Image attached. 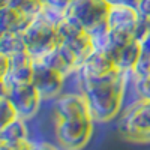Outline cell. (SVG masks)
Masks as SVG:
<instances>
[{"mask_svg":"<svg viewBox=\"0 0 150 150\" xmlns=\"http://www.w3.org/2000/svg\"><path fill=\"white\" fill-rule=\"evenodd\" d=\"M138 21H140V14L135 8L119 6V5L110 8L107 23L111 32V45L107 51L108 54L123 42L134 39Z\"/></svg>","mask_w":150,"mask_h":150,"instance_id":"cell-5","label":"cell"},{"mask_svg":"<svg viewBox=\"0 0 150 150\" xmlns=\"http://www.w3.org/2000/svg\"><path fill=\"white\" fill-rule=\"evenodd\" d=\"M71 2H72V0H45V5L66 15V11H68Z\"/></svg>","mask_w":150,"mask_h":150,"instance_id":"cell-21","label":"cell"},{"mask_svg":"<svg viewBox=\"0 0 150 150\" xmlns=\"http://www.w3.org/2000/svg\"><path fill=\"white\" fill-rule=\"evenodd\" d=\"M57 35H59V44L68 48L75 56L78 62V66L84 62V59L93 51L92 38L83 27L71 21L66 15L57 24Z\"/></svg>","mask_w":150,"mask_h":150,"instance_id":"cell-7","label":"cell"},{"mask_svg":"<svg viewBox=\"0 0 150 150\" xmlns=\"http://www.w3.org/2000/svg\"><path fill=\"white\" fill-rule=\"evenodd\" d=\"M39 60H42L44 63H47L50 68L56 69L62 75H65V77L71 75L72 72H77V69H78V62H77V59H75V56L69 51L68 48H65L60 44H57L51 51H50L48 54H45Z\"/></svg>","mask_w":150,"mask_h":150,"instance_id":"cell-14","label":"cell"},{"mask_svg":"<svg viewBox=\"0 0 150 150\" xmlns=\"http://www.w3.org/2000/svg\"><path fill=\"white\" fill-rule=\"evenodd\" d=\"M112 71H117V68L111 56L105 51H101V50H93L78 66L77 74H78V80H89V78L104 77V75Z\"/></svg>","mask_w":150,"mask_h":150,"instance_id":"cell-11","label":"cell"},{"mask_svg":"<svg viewBox=\"0 0 150 150\" xmlns=\"http://www.w3.org/2000/svg\"><path fill=\"white\" fill-rule=\"evenodd\" d=\"M9 59H11V68H9V72L2 78V86L9 87V86H15V84L32 83L35 59L27 51L18 53Z\"/></svg>","mask_w":150,"mask_h":150,"instance_id":"cell-12","label":"cell"},{"mask_svg":"<svg viewBox=\"0 0 150 150\" xmlns=\"http://www.w3.org/2000/svg\"><path fill=\"white\" fill-rule=\"evenodd\" d=\"M3 5H9L12 8L24 12L29 17H36L38 14H41L45 6L42 0H6V3Z\"/></svg>","mask_w":150,"mask_h":150,"instance_id":"cell-17","label":"cell"},{"mask_svg":"<svg viewBox=\"0 0 150 150\" xmlns=\"http://www.w3.org/2000/svg\"><path fill=\"white\" fill-rule=\"evenodd\" d=\"M110 8L107 0H72L66 17L89 33L99 24L107 23Z\"/></svg>","mask_w":150,"mask_h":150,"instance_id":"cell-6","label":"cell"},{"mask_svg":"<svg viewBox=\"0 0 150 150\" xmlns=\"http://www.w3.org/2000/svg\"><path fill=\"white\" fill-rule=\"evenodd\" d=\"M135 81V90L138 93L140 99L150 101V74L149 75H141V77H134Z\"/></svg>","mask_w":150,"mask_h":150,"instance_id":"cell-19","label":"cell"},{"mask_svg":"<svg viewBox=\"0 0 150 150\" xmlns=\"http://www.w3.org/2000/svg\"><path fill=\"white\" fill-rule=\"evenodd\" d=\"M137 11H138V14L141 17H149L150 18V0H141L138 8H137Z\"/></svg>","mask_w":150,"mask_h":150,"instance_id":"cell-24","label":"cell"},{"mask_svg":"<svg viewBox=\"0 0 150 150\" xmlns=\"http://www.w3.org/2000/svg\"><path fill=\"white\" fill-rule=\"evenodd\" d=\"M0 62H2V71H0V78H3L5 75L9 72L11 68V59L6 54H0Z\"/></svg>","mask_w":150,"mask_h":150,"instance_id":"cell-23","label":"cell"},{"mask_svg":"<svg viewBox=\"0 0 150 150\" xmlns=\"http://www.w3.org/2000/svg\"><path fill=\"white\" fill-rule=\"evenodd\" d=\"M66 77L57 72L56 69L50 68L42 60L35 59L33 60V78L32 84L41 93L42 99L54 98L60 93L62 87H63V80Z\"/></svg>","mask_w":150,"mask_h":150,"instance_id":"cell-9","label":"cell"},{"mask_svg":"<svg viewBox=\"0 0 150 150\" xmlns=\"http://www.w3.org/2000/svg\"><path fill=\"white\" fill-rule=\"evenodd\" d=\"M35 146L29 141L24 119L18 117L11 123L0 126V149L2 150H29Z\"/></svg>","mask_w":150,"mask_h":150,"instance_id":"cell-10","label":"cell"},{"mask_svg":"<svg viewBox=\"0 0 150 150\" xmlns=\"http://www.w3.org/2000/svg\"><path fill=\"white\" fill-rule=\"evenodd\" d=\"M33 18L9 5H0V32L23 33Z\"/></svg>","mask_w":150,"mask_h":150,"instance_id":"cell-15","label":"cell"},{"mask_svg":"<svg viewBox=\"0 0 150 150\" xmlns=\"http://www.w3.org/2000/svg\"><path fill=\"white\" fill-rule=\"evenodd\" d=\"M149 74H150V54L143 51L138 63L134 68L131 75H134V77H141V75H149Z\"/></svg>","mask_w":150,"mask_h":150,"instance_id":"cell-20","label":"cell"},{"mask_svg":"<svg viewBox=\"0 0 150 150\" xmlns=\"http://www.w3.org/2000/svg\"><path fill=\"white\" fill-rule=\"evenodd\" d=\"M122 137L134 143H150V101L140 99L131 105L119 122Z\"/></svg>","mask_w":150,"mask_h":150,"instance_id":"cell-4","label":"cell"},{"mask_svg":"<svg viewBox=\"0 0 150 150\" xmlns=\"http://www.w3.org/2000/svg\"><path fill=\"white\" fill-rule=\"evenodd\" d=\"M107 2H108L111 6L119 5V6H131V8H135V9H137L141 0H107Z\"/></svg>","mask_w":150,"mask_h":150,"instance_id":"cell-22","label":"cell"},{"mask_svg":"<svg viewBox=\"0 0 150 150\" xmlns=\"http://www.w3.org/2000/svg\"><path fill=\"white\" fill-rule=\"evenodd\" d=\"M0 117H2V123H0V126H5V125H8V123H11L12 120H15V119H18V112H17V110L14 108V105H12L11 102H9V99L6 98V96H0Z\"/></svg>","mask_w":150,"mask_h":150,"instance_id":"cell-18","label":"cell"},{"mask_svg":"<svg viewBox=\"0 0 150 150\" xmlns=\"http://www.w3.org/2000/svg\"><path fill=\"white\" fill-rule=\"evenodd\" d=\"M128 75L117 69L104 77L78 80L95 122H108L119 114Z\"/></svg>","mask_w":150,"mask_h":150,"instance_id":"cell-2","label":"cell"},{"mask_svg":"<svg viewBox=\"0 0 150 150\" xmlns=\"http://www.w3.org/2000/svg\"><path fill=\"white\" fill-rule=\"evenodd\" d=\"M140 42H141V47H143V51L147 53V54H150V33L144 38L143 41H140Z\"/></svg>","mask_w":150,"mask_h":150,"instance_id":"cell-25","label":"cell"},{"mask_svg":"<svg viewBox=\"0 0 150 150\" xmlns=\"http://www.w3.org/2000/svg\"><path fill=\"white\" fill-rule=\"evenodd\" d=\"M141 54H143L141 42L138 39H135V38L123 42L122 45H119L117 48H114L110 53L116 68L125 74H129V75L132 74L134 68L138 63Z\"/></svg>","mask_w":150,"mask_h":150,"instance_id":"cell-13","label":"cell"},{"mask_svg":"<svg viewBox=\"0 0 150 150\" xmlns=\"http://www.w3.org/2000/svg\"><path fill=\"white\" fill-rule=\"evenodd\" d=\"M23 38L27 53L33 59H42L59 44L57 24L38 14L23 32Z\"/></svg>","mask_w":150,"mask_h":150,"instance_id":"cell-3","label":"cell"},{"mask_svg":"<svg viewBox=\"0 0 150 150\" xmlns=\"http://www.w3.org/2000/svg\"><path fill=\"white\" fill-rule=\"evenodd\" d=\"M2 95L9 99V102L14 105L18 112V117L21 119H30L36 114L39 104L42 101L41 93L32 83L26 84H15L3 87L2 86Z\"/></svg>","mask_w":150,"mask_h":150,"instance_id":"cell-8","label":"cell"},{"mask_svg":"<svg viewBox=\"0 0 150 150\" xmlns=\"http://www.w3.org/2000/svg\"><path fill=\"white\" fill-rule=\"evenodd\" d=\"M54 114L56 138L62 147L74 150L89 143L95 119L81 92L60 95L54 104Z\"/></svg>","mask_w":150,"mask_h":150,"instance_id":"cell-1","label":"cell"},{"mask_svg":"<svg viewBox=\"0 0 150 150\" xmlns=\"http://www.w3.org/2000/svg\"><path fill=\"white\" fill-rule=\"evenodd\" d=\"M3 3H6V0H0V5H3Z\"/></svg>","mask_w":150,"mask_h":150,"instance_id":"cell-26","label":"cell"},{"mask_svg":"<svg viewBox=\"0 0 150 150\" xmlns=\"http://www.w3.org/2000/svg\"><path fill=\"white\" fill-rule=\"evenodd\" d=\"M23 51H27L23 33L0 32V54H6L12 57Z\"/></svg>","mask_w":150,"mask_h":150,"instance_id":"cell-16","label":"cell"}]
</instances>
